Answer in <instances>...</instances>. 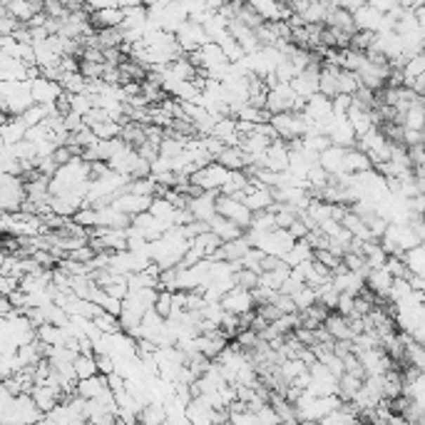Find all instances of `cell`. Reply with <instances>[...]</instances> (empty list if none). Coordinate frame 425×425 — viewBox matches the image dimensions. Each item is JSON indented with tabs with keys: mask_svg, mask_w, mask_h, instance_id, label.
<instances>
[{
	"mask_svg": "<svg viewBox=\"0 0 425 425\" xmlns=\"http://www.w3.org/2000/svg\"><path fill=\"white\" fill-rule=\"evenodd\" d=\"M25 200H27L25 179L20 174L3 172V197H0L3 211H22V202Z\"/></svg>",
	"mask_w": 425,
	"mask_h": 425,
	"instance_id": "cell-1",
	"label": "cell"
},
{
	"mask_svg": "<svg viewBox=\"0 0 425 425\" xmlns=\"http://www.w3.org/2000/svg\"><path fill=\"white\" fill-rule=\"evenodd\" d=\"M216 211L224 216H229L232 221H237L239 226L249 229L251 226V219H254V211L247 207V202L242 197H232V194H219V200H216Z\"/></svg>",
	"mask_w": 425,
	"mask_h": 425,
	"instance_id": "cell-2",
	"label": "cell"
},
{
	"mask_svg": "<svg viewBox=\"0 0 425 425\" xmlns=\"http://www.w3.org/2000/svg\"><path fill=\"white\" fill-rule=\"evenodd\" d=\"M229 174H232V169L224 167L221 162H209V164H204V167H200L197 172L192 174V182L200 184L202 189H214V192H221V187L226 184V179H229Z\"/></svg>",
	"mask_w": 425,
	"mask_h": 425,
	"instance_id": "cell-3",
	"label": "cell"
},
{
	"mask_svg": "<svg viewBox=\"0 0 425 425\" xmlns=\"http://www.w3.org/2000/svg\"><path fill=\"white\" fill-rule=\"evenodd\" d=\"M221 306L226 311L232 313H247V311H254L256 308V299H254V291L251 289H244V286H234L232 291H226L224 296H221Z\"/></svg>",
	"mask_w": 425,
	"mask_h": 425,
	"instance_id": "cell-4",
	"label": "cell"
},
{
	"mask_svg": "<svg viewBox=\"0 0 425 425\" xmlns=\"http://www.w3.org/2000/svg\"><path fill=\"white\" fill-rule=\"evenodd\" d=\"M152 200H155V197H147V194H137V192L124 189V192H119L117 197H115L112 204L117 207V209H122L124 214L137 216V214H142V211H150Z\"/></svg>",
	"mask_w": 425,
	"mask_h": 425,
	"instance_id": "cell-5",
	"label": "cell"
},
{
	"mask_svg": "<svg viewBox=\"0 0 425 425\" xmlns=\"http://www.w3.org/2000/svg\"><path fill=\"white\" fill-rule=\"evenodd\" d=\"M63 95H65V87L60 85L58 80H50V77H45V75L32 80V97H35V103L53 105V103H58Z\"/></svg>",
	"mask_w": 425,
	"mask_h": 425,
	"instance_id": "cell-6",
	"label": "cell"
},
{
	"mask_svg": "<svg viewBox=\"0 0 425 425\" xmlns=\"http://www.w3.org/2000/svg\"><path fill=\"white\" fill-rule=\"evenodd\" d=\"M318 80H321V65H308L306 70H301L299 72L294 80H291V87L299 92L301 97H311V95H316L318 92Z\"/></svg>",
	"mask_w": 425,
	"mask_h": 425,
	"instance_id": "cell-7",
	"label": "cell"
},
{
	"mask_svg": "<svg viewBox=\"0 0 425 425\" xmlns=\"http://www.w3.org/2000/svg\"><path fill=\"white\" fill-rule=\"evenodd\" d=\"M221 192H214V189H204L200 197H192L189 200V209L194 211V216L202 221H209L211 216L216 214V200H219Z\"/></svg>",
	"mask_w": 425,
	"mask_h": 425,
	"instance_id": "cell-8",
	"label": "cell"
},
{
	"mask_svg": "<svg viewBox=\"0 0 425 425\" xmlns=\"http://www.w3.org/2000/svg\"><path fill=\"white\" fill-rule=\"evenodd\" d=\"M209 226H211V232H214L221 242H232V239L244 237V232H247L244 226H239L237 221H232L229 216L219 214V211H216V214L209 219Z\"/></svg>",
	"mask_w": 425,
	"mask_h": 425,
	"instance_id": "cell-9",
	"label": "cell"
},
{
	"mask_svg": "<svg viewBox=\"0 0 425 425\" xmlns=\"http://www.w3.org/2000/svg\"><path fill=\"white\" fill-rule=\"evenodd\" d=\"M346 152L348 147H339V145H331L318 155V164L329 174H348L344 169V159H346Z\"/></svg>",
	"mask_w": 425,
	"mask_h": 425,
	"instance_id": "cell-10",
	"label": "cell"
},
{
	"mask_svg": "<svg viewBox=\"0 0 425 425\" xmlns=\"http://www.w3.org/2000/svg\"><path fill=\"white\" fill-rule=\"evenodd\" d=\"M105 391H110V378L105 376V373H95V376L90 378H82V381H77V388H75V393L87 400L100 398Z\"/></svg>",
	"mask_w": 425,
	"mask_h": 425,
	"instance_id": "cell-11",
	"label": "cell"
},
{
	"mask_svg": "<svg viewBox=\"0 0 425 425\" xmlns=\"http://www.w3.org/2000/svg\"><path fill=\"white\" fill-rule=\"evenodd\" d=\"M0 80H30V63L13 55L3 53V67H0Z\"/></svg>",
	"mask_w": 425,
	"mask_h": 425,
	"instance_id": "cell-12",
	"label": "cell"
},
{
	"mask_svg": "<svg viewBox=\"0 0 425 425\" xmlns=\"http://www.w3.org/2000/svg\"><path fill=\"white\" fill-rule=\"evenodd\" d=\"M90 20L97 30H103V27H119L124 22V8L110 6V8H100V11H92Z\"/></svg>",
	"mask_w": 425,
	"mask_h": 425,
	"instance_id": "cell-13",
	"label": "cell"
},
{
	"mask_svg": "<svg viewBox=\"0 0 425 425\" xmlns=\"http://www.w3.org/2000/svg\"><path fill=\"white\" fill-rule=\"evenodd\" d=\"M393 279H395V276L391 274L386 266H381V269H373L371 274H368L366 286L373 291V294H376V296L388 299V296H391V286H393Z\"/></svg>",
	"mask_w": 425,
	"mask_h": 425,
	"instance_id": "cell-14",
	"label": "cell"
},
{
	"mask_svg": "<svg viewBox=\"0 0 425 425\" xmlns=\"http://www.w3.org/2000/svg\"><path fill=\"white\" fill-rule=\"evenodd\" d=\"M383 15H386V13L378 11V8L371 6V3H368V6H363L361 11H355V13H353L358 30H371V32H378V30H381Z\"/></svg>",
	"mask_w": 425,
	"mask_h": 425,
	"instance_id": "cell-15",
	"label": "cell"
},
{
	"mask_svg": "<svg viewBox=\"0 0 425 425\" xmlns=\"http://www.w3.org/2000/svg\"><path fill=\"white\" fill-rule=\"evenodd\" d=\"M323 326L329 329V334L334 336L336 341H353V329H351V321L348 316H344V313H329V318L323 321Z\"/></svg>",
	"mask_w": 425,
	"mask_h": 425,
	"instance_id": "cell-16",
	"label": "cell"
},
{
	"mask_svg": "<svg viewBox=\"0 0 425 425\" xmlns=\"http://www.w3.org/2000/svg\"><path fill=\"white\" fill-rule=\"evenodd\" d=\"M344 169L348 174H361V172H368L373 169V162L361 147H348L346 152V159H344Z\"/></svg>",
	"mask_w": 425,
	"mask_h": 425,
	"instance_id": "cell-17",
	"label": "cell"
},
{
	"mask_svg": "<svg viewBox=\"0 0 425 425\" xmlns=\"http://www.w3.org/2000/svg\"><path fill=\"white\" fill-rule=\"evenodd\" d=\"M27 122L22 117H11L3 122V145H18L27 137Z\"/></svg>",
	"mask_w": 425,
	"mask_h": 425,
	"instance_id": "cell-18",
	"label": "cell"
},
{
	"mask_svg": "<svg viewBox=\"0 0 425 425\" xmlns=\"http://www.w3.org/2000/svg\"><path fill=\"white\" fill-rule=\"evenodd\" d=\"M363 381H366L363 376H355V373H348V371L339 378V395L344 398V403H351L355 395L361 393Z\"/></svg>",
	"mask_w": 425,
	"mask_h": 425,
	"instance_id": "cell-19",
	"label": "cell"
},
{
	"mask_svg": "<svg viewBox=\"0 0 425 425\" xmlns=\"http://www.w3.org/2000/svg\"><path fill=\"white\" fill-rule=\"evenodd\" d=\"M363 256H366L371 269H381V266H386V261H388V251L383 249V244L378 242V239L363 242Z\"/></svg>",
	"mask_w": 425,
	"mask_h": 425,
	"instance_id": "cell-20",
	"label": "cell"
},
{
	"mask_svg": "<svg viewBox=\"0 0 425 425\" xmlns=\"http://www.w3.org/2000/svg\"><path fill=\"white\" fill-rule=\"evenodd\" d=\"M216 162H221V164L229 169H247V152H244L239 145H234V147L226 145L224 152L216 157Z\"/></svg>",
	"mask_w": 425,
	"mask_h": 425,
	"instance_id": "cell-21",
	"label": "cell"
},
{
	"mask_svg": "<svg viewBox=\"0 0 425 425\" xmlns=\"http://www.w3.org/2000/svg\"><path fill=\"white\" fill-rule=\"evenodd\" d=\"M122 137L127 145H132L137 150V147L142 145V142H147V129H145V122H137V119H127V122L122 124Z\"/></svg>",
	"mask_w": 425,
	"mask_h": 425,
	"instance_id": "cell-22",
	"label": "cell"
},
{
	"mask_svg": "<svg viewBox=\"0 0 425 425\" xmlns=\"http://www.w3.org/2000/svg\"><path fill=\"white\" fill-rule=\"evenodd\" d=\"M313 251H316V249L308 244V239H296V244H294L291 251L286 254V261H289L291 266H296V264H301V261L313 259Z\"/></svg>",
	"mask_w": 425,
	"mask_h": 425,
	"instance_id": "cell-23",
	"label": "cell"
},
{
	"mask_svg": "<svg viewBox=\"0 0 425 425\" xmlns=\"http://www.w3.org/2000/svg\"><path fill=\"white\" fill-rule=\"evenodd\" d=\"M75 373L77 378H90L95 376V373H100V368H97V353H77L75 358Z\"/></svg>",
	"mask_w": 425,
	"mask_h": 425,
	"instance_id": "cell-24",
	"label": "cell"
},
{
	"mask_svg": "<svg viewBox=\"0 0 425 425\" xmlns=\"http://www.w3.org/2000/svg\"><path fill=\"white\" fill-rule=\"evenodd\" d=\"M249 229H256V232H274V229H279V224H276V211L274 209L254 211V219Z\"/></svg>",
	"mask_w": 425,
	"mask_h": 425,
	"instance_id": "cell-25",
	"label": "cell"
},
{
	"mask_svg": "<svg viewBox=\"0 0 425 425\" xmlns=\"http://www.w3.org/2000/svg\"><path fill=\"white\" fill-rule=\"evenodd\" d=\"M140 423H167V405L147 403L140 410Z\"/></svg>",
	"mask_w": 425,
	"mask_h": 425,
	"instance_id": "cell-26",
	"label": "cell"
},
{
	"mask_svg": "<svg viewBox=\"0 0 425 425\" xmlns=\"http://www.w3.org/2000/svg\"><path fill=\"white\" fill-rule=\"evenodd\" d=\"M289 276H291V266H281V269H274V271H261V281H259V284L281 291V286H284V281L289 279Z\"/></svg>",
	"mask_w": 425,
	"mask_h": 425,
	"instance_id": "cell-27",
	"label": "cell"
},
{
	"mask_svg": "<svg viewBox=\"0 0 425 425\" xmlns=\"http://www.w3.org/2000/svg\"><path fill=\"white\" fill-rule=\"evenodd\" d=\"M60 85L65 87V92L77 95V92H85L87 90V77L82 75L80 70H77V72H65V77L60 80Z\"/></svg>",
	"mask_w": 425,
	"mask_h": 425,
	"instance_id": "cell-28",
	"label": "cell"
},
{
	"mask_svg": "<svg viewBox=\"0 0 425 425\" xmlns=\"http://www.w3.org/2000/svg\"><path fill=\"white\" fill-rule=\"evenodd\" d=\"M95 135L100 137V140H115V137L122 135V122H117V119H105V122L95 124Z\"/></svg>",
	"mask_w": 425,
	"mask_h": 425,
	"instance_id": "cell-29",
	"label": "cell"
},
{
	"mask_svg": "<svg viewBox=\"0 0 425 425\" xmlns=\"http://www.w3.org/2000/svg\"><path fill=\"white\" fill-rule=\"evenodd\" d=\"M294 301H296L299 311H306L308 306H313V303L318 301V291H316V286L306 284V286H303V289H299L296 294H294Z\"/></svg>",
	"mask_w": 425,
	"mask_h": 425,
	"instance_id": "cell-30",
	"label": "cell"
},
{
	"mask_svg": "<svg viewBox=\"0 0 425 425\" xmlns=\"http://www.w3.org/2000/svg\"><path fill=\"white\" fill-rule=\"evenodd\" d=\"M234 281H237V286H244V289H256L259 281H261V274H256V271L242 266V269L234 274Z\"/></svg>",
	"mask_w": 425,
	"mask_h": 425,
	"instance_id": "cell-31",
	"label": "cell"
},
{
	"mask_svg": "<svg viewBox=\"0 0 425 425\" xmlns=\"http://www.w3.org/2000/svg\"><path fill=\"white\" fill-rule=\"evenodd\" d=\"M313 259H316V261H321L323 266H329L331 271H336L341 264H344V259H341L339 254L331 251V249H316V251H313Z\"/></svg>",
	"mask_w": 425,
	"mask_h": 425,
	"instance_id": "cell-32",
	"label": "cell"
},
{
	"mask_svg": "<svg viewBox=\"0 0 425 425\" xmlns=\"http://www.w3.org/2000/svg\"><path fill=\"white\" fill-rule=\"evenodd\" d=\"M251 291H254V299H256V306H264V303H274L276 296H279V291H276V289H269V286H264V284H259L256 289H251Z\"/></svg>",
	"mask_w": 425,
	"mask_h": 425,
	"instance_id": "cell-33",
	"label": "cell"
},
{
	"mask_svg": "<svg viewBox=\"0 0 425 425\" xmlns=\"http://www.w3.org/2000/svg\"><path fill=\"white\" fill-rule=\"evenodd\" d=\"M20 25H25V22H20L18 18H13L11 13L3 11V18H0V32H3V35H15V32L20 30Z\"/></svg>",
	"mask_w": 425,
	"mask_h": 425,
	"instance_id": "cell-34",
	"label": "cell"
},
{
	"mask_svg": "<svg viewBox=\"0 0 425 425\" xmlns=\"http://www.w3.org/2000/svg\"><path fill=\"white\" fill-rule=\"evenodd\" d=\"M18 289H20V276H8V274L0 276V291H3V296H13Z\"/></svg>",
	"mask_w": 425,
	"mask_h": 425,
	"instance_id": "cell-35",
	"label": "cell"
},
{
	"mask_svg": "<svg viewBox=\"0 0 425 425\" xmlns=\"http://www.w3.org/2000/svg\"><path fill=\"white\" fill-rule=\"evenodd\" d=\"M351 105H353V95H348V92H339V95L334 97V112L336 115H346Z\"/></svg>",
	"mask_w": 425,
	"mask_h": 425,
	"instance_id": "cell-36",
	"label": "cell"
},
{
	"mask_svg": "<svg viewBox=\"0 0 425 425\" xmlns=\"http://www.w3.org/2000/svg\"><path fill=\"white\" fill-rule=\"evenodd\" d=\"M336 311L344 313V316H353V313H355V296H353V294H341L339 308H336Z\"/></svg>",
	"mask_w": 425,
	"mask_h": 425,
	"instance_id": "cell-37",
	"label": "cell"
},
{
	"mask_svg": "<svg viewBox=\"0 0 425 425\" xmlns=\"http://www.w3.org/2000/svg\"><path fill=\"white\" fill-rule=\"evenodd\" d=\"M289 232H291V237H294V239H306L308 232H311V226H308L306 221H303L301 216H299V219L289 226Z\"/></svg>",
	"mask_w": 425,
	"mask_h": 425,
	"instance_id": "cell-38",
	"label": "cell"
},
{
	"mask_svg": "<svg viewBox=\"0 0 425 425\" xmlns=\"http://www.w3.org/2000/svg\"><path fill=\"white\" fill-rule=\"evenodd\" d=\"M368 3H371V0H341V8L355 13V11H361L363 6H368Z\"/></svg>",
	"mask_w": 425,
	"mask_h": 425,
	"instance_id": "cell-39",
	"label": "cell"
}]
</instances>
